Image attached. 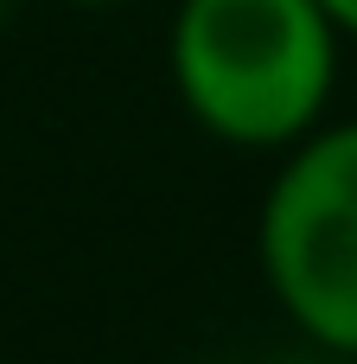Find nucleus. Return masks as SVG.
I'll return each instance as SVG.
<instances>
[{
	"label": "nucleus",
	"instance_id": "nucleus-1",
	"mask_svg": "<svg viewBox=\"0 0 357 364\" xmlns=\"http://www.w3.org/2000/svg\"><path fill=\"white\" fill-rule=\"evenodd\" d=\"M345 32L319 0H179L166 26L172 96L198 134L281 154L332 115Z\"/></svg>",
	"mask_w": 357,
	"mask_h": 364
},
{
	"label": "nucleus",
	"instance_id": "nucleus-2",
	"mask_svg": "<svg viewBox=\"0 0 357 364\" xmlns=\"http://www.w3.org/2000/svg\"><path fill=\"white\" fill-rule=\"evenodd\" d=\"M256 269L319 358L357 364V115H326L281 147L256 211Z\"/></svg>",
	"mask_w": 357,
	"mask_h": 364
},
{
	"label": "nucleus",
	"instance_id": "nucleus-3",
	"mask_svg": "<svg viewBox=\"0 0 357 364\" xmlns=\"http://www.w3.org/2000/svg\"><path fill=\"white\" fill-rule=\"evenodd\" d=\"M326 13H332V26L345 32V38H357V0H319Z\"/></svg>",
	"mask_w": 357,
	"mask_h": 364
},
{
	"label": "nucleus",
	"instance_id": "nucleus-4",
	"mask_svg": "<svg viewBox=\"0 0 357 364\" xmlns=\"http://www.w3.org/2000/svg\"><path fill=\"white\" fill-rule=\"evenodd\" d=\"M64 6H89V13H102V6H128V0H64Z\"/></svg>",
	"mask_w": 357,
	"mask_h": 364
}]
</instances>
